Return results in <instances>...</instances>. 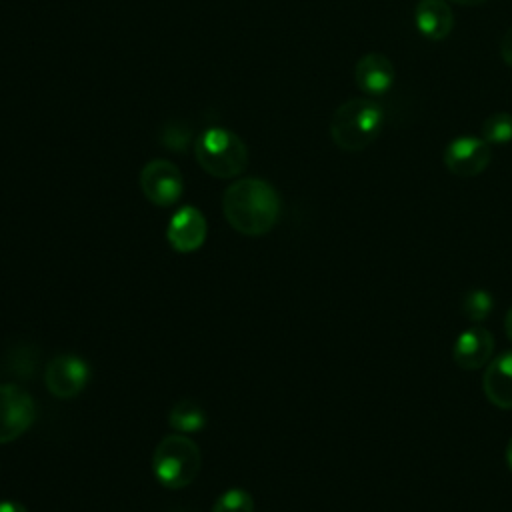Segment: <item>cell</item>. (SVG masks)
<instances>
[{
    "instance_id": "obj_1",
    "label": "cell",
    "mask_w": 512,
    "mask_h": 512,
    "mask_svg": "<svg viewBox=\"0 0 512 512\" xmlns=\"http://www.w3.org/2000/svg\"><path fill=\"white\" fill-rule=\"evenodd\" d=\"M222 212L228 224L244 236H262L280 218V196L262 178H240L222 196Z\"/></svg>"
},
{
    "instance_id": "obj_2",
    "label": "cell",
    "mask_w": 512,
    "mask_h": 512,
    "mask_svg": "<svg viewBox=\"0 0 512 512\" xmlns=\"http://www.w3.org/2000/svg\"><path fill=\"white\" fill-rule=\"evenodd\" d=\"M384 124V110L372 98H352L340 104L330 122L334 144L346 152H360L370 146Z\"/></svg>"
},
{
    "instance_id": "obj_3",
    "label": "cell",
    "mask_w": 512,
    "mask_h": 512,
    "mask_svg": "<svg viewBox=\"0 0 512 512\" xmlns=\"http://www.w3.org/2000/svg\"><path fill=\"white\" fill-rule=\"evenodd\" d=\"M194 154L200 168L216 178H234L248 164V148L242 138L222 126L206 128L196 138Z\"/></svg>"
},
{
    "instance_id": "obj_4",
    "label": "cell",
    "mask_w": 512,
    "mask_h": 512,
    "mask_svg": "<svg viewBox=\"0 0 512 512\" xmlns=\"http://www.w3.org/2000/svg\"><path fill=\"white\" fill-rule=\"evenodd\" d=\"M202 466L200 448L184 434L164 436L152 454V472L156 480L172 490L194 482Z\"/></svg>"
},
{
    "instance_id": "obj_5",
    "label": "cell",
    "mask_w": 512,
    "mask_h": 512,
    "mask_svg": "<svg viewBox=\"0 0 512 512\" xmlns=\"http://www.w3.org/2000/svg\"><path fill=\"white\" fill-rule=\"evenodd\" d=\"M36 420L32 396L16 384H0V444L20 438Z\"/></svg>"
},
{
    "instance_id": "obj_6",
    "label": "cell",
    "mask_w": 512,
    "mask_h": 512,
    "mask_svg": "<svg viewBox=\"0 0 512 512\" xmlns=\"http://www.w3.org/2000/svg\"><path fill=\"white\" fill-rule=\"evenodd\" d=\"M140 188L152 204L166 208L180 200L184 192V180L176 164L164 158H156L142 168Z\"/></svg>"
},
{
    "instance_id": "obj_7",
    "label": "cell",
    "mask_w": 512,
    "mask_h": 512,
    "mask_svg": "<svg viewBox=\"0 0 512 512\" xmlns=\"http://www.w3.org/2000/svg\"><path fill=\"white\" fill-rule=\"evenodd\" d=\"M444 166L454 176L470 178L486 170L492 146L482 136H458L444 148Z\"/></svg>"
},
{
    "instance_id": "obj_8",
    "label": "cell",
    "mask_w": 512,
    "mask_h": 512,
    "mask_svg": "<svg viewBox=\"0 0 512 512\" xmlns=\"http://www.w3.org/2000/svg\"><path fill=\"white\" fill-rule=\"evenodd\" d=\"M90 380V366L74 354H62L48 362L44 370V382L52 396L74 398L78 396Z\"/></svg>"
},
{
    "instance_id": "obj_9",
    "label": "cell",
    "mask_w": 512,
    "mask_h": 512,
    "mask_svg": "<svg viewBox=\"0 0 512 512\" xmlns=\"http://www.w3.org/2000/svg\"><path fill=\"white\" fill-rule=\"evenodd\" d=\"M206 232L208 226L204 214L194 206H182L172 214L166 228V238L176 252L188 254L204 244Z\"/></svg>"
},
{
    "instance_id": "obj_10",
    "label": "cell",
    "mask_w": 512,
    "mask_h": 512,
    "mask_svg": "<svg viewBox=\"0 0 512 512\" xmlns=\"http://www.w3.org/2000/svg\"><path fill=\"white\" fill-rule=\"evenodd\" d=\"M394 78H396L394 64L390 62L388 56L380 52L366 54L356 62L354 80H356V86L366 96H384L392 88Z\"/></svg>"
},
{
    "instance_id": "obj_11",
    "label": "cell",
    "mask_w": 512,
    "mask_h": 512,
    "mask_svg": "<svg viewBox=\"0 0 512 512\" xmlns=\"http://www.w3.org/2000/svg\"><path fill=\"white\" fill-rule=\"evenodd\" d=\"M492 352H494V336L486 328L472 326L456 338L452 358L464 370H478L490 360Z\"/></svg>"
},
{
    "instance_id": "obj_12",
    "label": "cell",
    "mask_w": 512,
    "mask_h": 512,
    "mask_svg": "<svg viewBox=\"0 0 512 512\" xmlns=\"http://www.w3.org/2000/svg\"><path fill=\"white\" fill-rule=\"evenodd\" d=\"M414 24L428 40H444L454 26V16L446 0H420L414 8Z\"/></svg>"
},
{
    "instance_id": "obj_13",
    "label": "cell",
    "mask_w": 512,
    "mask_h": 512,
    "mask_svg": "<svg viewBox=\"0 0 512 512\" xmlns=\"http://www.w3.org/2000/svg\"><path fill=\"white\" fill-rule=\"evenodd\" d=\"M482 386L494 406L502 410L512 408V352H504L490 362L484 372Z\"/></svg>"
},
{
    "instance_id": "obj_14",
    "label": "cell",
    "mask_w": 512,
    "mask_h": 512,
    "mask_svg": "<svg viewBox=\"0 0 512 512\" xmlns=\"http://www.w3.org/2000/svg\"><path fill=\"white\" fill-rule=\"evenodd\" d=\"M168 422L178 432H198L206 424V414L200 408V404L192 400H180L172 406L168 414Z\"/></svg>"
},
{
    "instance_id": "obj_15",
    "label": "cell",
    "mask_w": 512,
    "mask_h": 512,
    "mask_svg": "<svg viewBox=\"0 0 512 512\" xmlns=\"http://www.w3.org/2000/svg\"><path fill=\"white\" fill-rule=\"evenodd\" d=\"M482 138L490 146H504L512 140V114L494 112L482 124Z\"/></svg>"
},
{
    "instance_id": "obj_16",
    "label": "cell",
    "mask_w": 512,
    "mask_h": 512,
    "mask_svg": "<svg viewBox=\"0 0 512 512\" xmlns=\"http://www.w3.org/2000/svg\"><path fill=\"white\" fill-rule=\"evenodd\" d=\"M212 512H254V500L246 490L230 488L216 498Z\"/></svg>"
},
{
    "instance_id": "obj_17",
    "label": "cell",
    "mask_w": 512,
    "mask_h": 512,
    "mask_svg": "<svg viewBox=\"0 0 512 512\" xmlns=\"http://www.w3.org/2000/svg\"><path fill=\"white\" fill-rule=\"evenodd\" d=\"M494 306V300L488 292L484 290H474L470 294L464 296V302H462V310H464V316L472 322H478V320H484L490 310Z\"/></svg>"
},
{
    "instance_id": "obj_18",
    "label": "cell",
    "mask_w": 512,
    "mask_h": 512,
    "mask_svg": "<svg viewBox=\"0 0 512 512\" xmlns=\"http://www.w3.org/2000/svg\"><path fill=\"white\" fill-rule=\"evenodd\" d=\"M500 56L502 60L512 66V26L506 30V34L502 36V42H500Z\"/></svg>"
},
{
    "instance_id": "obj_19",
    "label": "cell",
    "mask_w": 512,
    "mask_h": 512,
    "mask_svg": "<svg viewBox=\"0 0 512 512\" xmlns=\"http://www.w3.org/2000/svg\"><path fill=\"white\" fill-rule=\"evenodd\" d=\"M0 512H28L24 504L16 500H0Z\"/></svg>"
},
{
    "instance_id": "obj_20",
    "label": "cell",
    "mask_w": 512,
    "mask_h": 512,
    "mask_svg": "<svg viewBox=\"0 0 512 512\" xmlns=\"http://www.w3.org/2000/svg\"><path fill=\"white\" fill-rule=\"evenodd\" d=\"M504 328H506V336H508V340L512 342V308H510V310H508V314H506Z\"/></svg>"
},
{
    "instance_id": "obj_21",
    "label": "cell",
    "mask_w": 512,
    "mask_h": 512,
    "mask_svg": "<svg viewBox=\"0 0 512 512\" xmlns=\"http://www.w3.org/2000/svg\"><path fill=\"white\" fill-rule=\"evenodd\" d=\"M506 464L512 470V438L508 440V446H506Z\"/></svg>"
},
{
    "instance_id": "obj_22",
    "label": "cell",
    "mask_w": 512,
    "mask_h": 512,
    "mask_svg": "<svg viewBox=\"0 0 512 512\" xmlns=\"http://www.w3.org/2000/svg\"><path fill=\"white\" fill-rule=\"evenodd\" d=\"M452 2L464 4V6H476V4H482V2H486V0H452Z\"/></svg>"
}]
</instances>
